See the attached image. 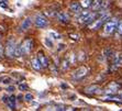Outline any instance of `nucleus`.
Listing matches in <instances>:
<instances>
[{
  "instance_id": "f257e3e1",
  "label": "nucleus",
  "mask_w": 122,
  "mask_h": 111,
  "mask_svg": "<svg viewBox=\"0 0 122 111\" xmlns=\"http://www.w3.org/2000/svg\"><path fill=\"white\" fill-rule=\"evenodd\" d=\"M109 18H110V15H109L108 13H103L101 17H99L98 19H96L94 22L91 23V24H90V29H91V30H98V29H99L100 26H101L102 24L106 22V21L108 20Z\"/></svg>"
},
{
  "instance_id": "f03ea898",
  "label": "nucleus",
  "mask_w": 122,
  "mask_h": 111,
  "mask_svg": "<svg viewBox=\"0 0 122 111\" xmlns=\"http://www.w3.org/2000/svg\"><path fill=\"white\" fill-rule=\"evenodd\" d=\"M15 41H14V39H10V40H8V42H7V45H6V55L7 57H9V58H12V57H14V50H15Z\"/></svg>"
},
{
  "instance_id": "7ed1b4c3",
  "label": "nucleus",
  "mask_w": 122,
  "mask_h": 111,
  "mask_svg": "<svg viewBox=\"0 0 122 111\" xmlns=\"http://www.w3.org/2000/svg\"><path fill=\"white\" fill-rule=\"evenodd\" d=\"M87 74H88V68L85 67V66H81V67H79V68L76 69V71L73 73L71 78H73L74 80H80L81 78H84Z\"/></svg>"
},
{
  "instance_id": "20e7f679",
  "label": "nucleus",
  "mask_w": 122,
  "mask_h": 111,
  "mask_svg": "<svg viewBox=\"0 0 122 111\" xmlns=\"http://www.w3.org/2000/svg\"><path fill=\"white\" fill-rule=\"evenodd\" d=\"M34 24L37 28H46L48 25V21L46 20V18L42 14H36L35 19H34Z\"/></svg>"
},
{
  "instance_id": "39448f33",
  "label": "nucleus",
  "mask_w": 122,
  "mask_h": 111,
  "mask_svg": "<svg viewBox=\"0 0 122 111\" xmlns=\"http://www.w3.org/2000/svg\"><path fill=\"white\" fill-rule=\"evenodd\" d=\"M117 24H118L117 19H112V20L108 21L105 25V32L106 33H108V34L109 33H112V32L114 31V29L117 28Z\"/></svg>"
},
{
  "instance_id": "423d86ee",
  "label": "nucleus",
  "mask_w": 122,
  "mask_h": 111,
  "mask_svg": "<svg viewBox=\"0 0 122 111\" xmlns=\"http://www.w3.org/2000/svg\"><path fill=\"white\" fill-rule=\"evenodd\" d=\"M31 24H32V20H31V18L30 17H26L24 20L21 22V24H20V28H19V32H25V31H28L29 29H30V26H31Z\"/></svg>"
},
{
  "instance_id": "0eeeda50",
  "label": "nucleus",
  "mask_w": 122,
  "mask_h": 111,
  "mask_svg": "<svg viewBox=\"0 0 122 111\" xmlns=\"http://www.w3.org/2000/svg\"><path fill=\"white\" fill-rule=\"evenodd\" d=\"M31 47H32V40L31 39H26V40L23 41V43L21 44V49H22L23 55L28 54L29 52H30V50H31Z\"/></svg>"
},
{
  "instance_id": "6e6552de",
  "label": "nucleus",
  "mask_w": 122,
  "mask_h": 111,
  "mask_svg": "<svg viewBox=\"0 0 122 111\" xmlns=\"http://www.w3.org/2000/svg\"><path fill=\"white\" fill-rule=\"evenodd\" d=\"M100 91V87L97 85H91L85 88V92L87 94H98Z\"/></svg>"
},
{
  "instance_id": "1a4fd4ad",
  "label": "nucleus",
  "mask_w": 122,
  "mask_h": 111,
  "mask_svg": "<svg viewBox=\"0 0 122 111\" xmlns=\"http://www.w3.org/2000/svg\"><path fill=\"white\" fill-rule=\"evenodd\" d=\"M56 18L60 22H63V23L68 22V20H69V15H68L67 13H65V12H60V13H57Z\"/></svg>"
},
{
  "instance_id": "9d476101",
  "label": "nucleus",
  "mask_w": 122,
  "mask_h": 111,
  "mask_svg": "<svg viewBox=\"0 0 122 111\" xmlns=\"http://www.w3.org/2000/svg\"><path fill=\"white\" fill-rule=\"evenodd\" d=\"M69 9H71V11H73L74 13H79V12L81 11V6H80V3H78V2H73V3H71Z\"/></svg>"
},
{
  "instance_id": "9b49d317",
  "label": "nucleus",
  "mask_w": 122,
  "mask_h": 111,
  "mask_svg": "<svg viewBox=\"0 0 122 111\" xmlns=\"http://www.w3.org/2000/svg\"><path fill=\"white\" fill-rule=\"evenodd\" d=\"M37 58H39V61H40V64H41V66H42V67L46 68V67L48 66V61H47V58H46V57L44 56L42 53H40V54H39V57H37Z\"/></svg>"
},
{
  "instance_id": "f8f14e48",
  "label": "nucleus",
  "mask_w": 122,
  "mask_h": 111,
  "mask_svg": "<svg viewBox=\"0 0 122 111\" xmlns=\"http://www.w3.org/2000/svg\"><path fill=\"white\" fill-rule=\"evenodd\" d=\"M7 106H8V108L11 109V110L15 109V97H14V96H10V97H9Z\"/></svg>"
},
{
  "instance_id": "ddd939ff",
  "label": "nucleus",
  "mask_w": 122,
  "mask_h": 111,
  "mask_svg": "<svg viewBox=\"0 0 122 111\" xmlns=\"http://www.w3.org/2000/svg\"><path fill=\"white\" fill-rule=\"evenodd\" d=\"M89 14H90V11H80L79 15L77 17V19H78L79 22H84V21L86 20V18L88 17Z\"/></svg>"
},
{
  "instance_id": "4468645a",
  "label": "nucleus",
  "mask_w": 122,
  "mask_h": 111,
  "mask_svg": "<svg viewBox=\"0 0 122 111\" xmlns=\"http://www.w3.org/2000/svg\"><path fill=\"white\" fill-rule=\"evenodd\" d=\"M31 65H32V67H33L35 71H40V69L42 68V66H41V64H40L39 58H33V60L31 61Z\"/></svg>"
},
{
  "instance_id": "2eb2a0df",
  "label": "nucleus",
  "mask_w": 122,
  "mask_h": 111,
  "mask_svg": "<svg viewBox=\"0 0 122 111\" xmlns=\"http://www.w3.org/2000/svg\"><path fill=\"white\" fill-rule=\"evenodd\" d=\"M14 56H15V57L23 56L22 49H21V44H18V45H15V50H14Z\"/></svg>"
},
{
  "instance_id": "dca6fc26",
  "label": "nucleus",
  "mask_w": 122,
  "mask_h": 111,
  "mask_svg": "<svg viewBox=\"0 0 122 111\" xmlns=\"http://www.w3.org/2000/svg\"><path fill=\"white\" fill-rule=\"evenodd\" d=\"M102 5V0H92V3H91V7L94 10H97V9H100Z\"/></svg>"
},
{
  "instance_id": "f3484780",
  "label": "nucleus",
  "mask_w": 122,
  "mask_h": 111,
  "mask_svg": "<svg viewBox=\"0 0 122 111\" xmlns=\"http://www.w3.org/2000/svg\"><path fill=\"white\" fill-rule=\"evenodd\" d=\"M120 86L119 85H117V84H111V85H109V88H108V92H111V94H112V92H116L117 91V89L119 88Z\"/></svg>"
},
{
  "instance_id": "a211bd4d",
  "label": "nucleus",
  "mask_w": 122,
  "mask_h": 111,
  "mask_svg": "<svg viewBox=\"0 0 122 111\" xmlns=\"http://www.w3.org/2000/svg\"><path fill=\"white\" fill-rule=\"evenodd\" d=\"M91 3H92V0H82L80 6L82 8H89V7H91Z\"/></svg>"
},
{
  "instance_id": "6ab92c4d",
  "label": "nucleus",
  "mask_w": 122,
  "mask_h": 111,
  "mask_svg": "<svg viewBox=\"0 0 122 111\" xmlns=\"http://www.w3.org/2000/svg\"><path fill=\"white\" fill-rule=\"evenodd\" d=\"M44 44H45L47 47H50V49L53 46V42L51 41V39H50V37H45V39H44Z\"/></svg>"
},
{
  "instance_id": "aec40b11",
  "label": "nucleus",
  "mask_w": 122,
  "mask_h": 111,
  "mask_svg": "<svg viewBox=\"0 0 122 111\" xmlns=\"http://www.w3.org/2000/svg\"><path fill=\"white\" fill-rule=\"evenodd\" d=\"M24 100H25V101H32V100H33V95L32 94H25L24 95Z\"/></svg>"
},
{
  "instance_id": "412c9836",
  "label": "nucleus",
  "mask_w": 122,
  "mask_h": 111,
  "mask_svg": "<svg viewBox=\"0 0 122 111\" xmlns=\"http://www.w3.org/2000/svg\"><path fill=\"white\" fill-rule=\"evenodd\" d=\"M18 87H19V89H20L21 91H24L28 89V85H26V84H19Z\"/></svg>"
},
{
  "instance_id": "4be33fe9",
  "label": "nucleus",
  "mask_w": 122,
  "mask_h": 111,
  "mask_svg": "<svg viewBox=\"0 0 122 111\" xmlns=\"http://www.w3.org/2000/svg\"><path fill=\"white\" fill-rule=\"evenodd\" d=\"M12 81V78H10V77H5L2 80V83L3 84H6V85H8V84H11Z\"/></svg>"
},
{
  "instance_id": "5701e85b",
  "label": "nucleus",
  "mask_w": 122,
  "mask_h": 111,
  "mask_svg": "<svg viewBox=\"0 0 122 111\" xmlns=\"http://www.w3.org/2000/svg\"><path fill=\"white\" fill-rule=\"evenodd\" d=\"M0 7H1V8H7L8 5H7V2L5 0H0Z\"/></svg>"
},
{
  "instance_id": "b1692460",
  "label": "nucleus",
  "mask_w": 122,
  "mask_h": 111,
  "mask_svg": "<svg viewBox=\"0 0 122 111\" xmlns=\"http://www.w3.org/2000/svg\"><path fill=\"white\" fill-rule=\"evenodd\" d=\"M105 54H106V56H107V57H110V56H112V54H113V53H112V51H111V50H107V51L105 52Z\"/></svg>"
},
{
  "instance_id": "393cba45",
  "label": "nucleus",
  "mask_w": 122,
  "mask_h": 111,
  "mask_svg": "<svg viewBox=\"0 0 122 111\" xmlns=\"http://www.w3.org/2000/svg\"><path fill=\"white\" fill-rule=\"evenodd\" d=\"M50 34H51L52 36H54V39H61V35L55 33V32H50Z\"/></svg>"
},
{
  "instance_id": "a878e982",
  "label": "nucleus",
  "mask_w": 122,
  "mask_h": 111,
  "mask_svg": "<svg viewBox=\"0 0 122 111\" xmlns=\"http://www.w3.org/2000/svg\"><path fill=\"white\" fill-rule=\"evenodd\" d=\"M14 86H8V87H7V91H8V92H12V91H14Z\"/></svg>"
},
{
  "instance_id": "bb28decb",
  "label": "nucleus",
  "mask_w": 122,
  "mask_h": 111,
  "mask_svg": "<svg viewBox=\"0 0 122 111\" xmlns=\"http://www.w3.org/2000/svg\"><path fill=\"white\" fill-rule=\"evenodd\" d=\"M118 31H119V33L122 35V21L119 23V25H118Z\"/></svg>"
},
{
  "instance_id": "cd10ccee",
  "label": "nucleus",
  "mask_w": 122,
  "mask_h": 111,
  "mask_svg": "<svg viewBox=\"0 0 122 111\" xmlns=\"http://www.w3.org/2000/svg\"><path fill=\"white\" fill-rule=\"evenodd\" d=\"M2 54H3V47L1 45V43H0V58L2 57Z\"/></svg>"
},
{
  "instance_id": "c85d7f7f",
  "label": "nucleus",
  "mask_w": 122,
  "mask_h": 111,
  "mask_svg": "<svg viewBox=\"0 0 122 111\" xmlns=\"http://www.w3.org/2000/svg\"><path fill=\"white\" fill-rule=\"evenodd\" d=\"M8 99H9V97H7V96H3V97H2V99H1V100H2V102H8Z\"/></svg>"
},
{
  "instance_id": "c756f323",
  "label": "nucleus",
  "mask_w": 122,
  "mask_h": 111,
  "mask_svg": "<svg viewBox=\"0 0 122 111\" xmlns=\"http://www.w3.org/2000/svg\"><path fill=\"white\" fill-rule=\"evenodd\" d=\"M65 49V44H60L58 45V51H62V50Z\"/></svg>"
},
{
  "instance_id": "7c9ffc66",
  "label": "nucleus",
  "mask_w": 122,
  "mask_h": 111,
  "mask_svg": "<svg viewBox=\"0 0 122 111\" xmlns=\"http://www.w3.org/2000/svg\"><path fill=\"white\" fill-rule=\"evenodd\" d=\"M3 78H5V77H3V76H0V83H2V80H3Z\"/></svg>"
},
{
  "instance_id": "2f4dec72",
  "label": "nucleus",
  "mask_w": 122,
  "mask_h": 111,
  "mask_svg": "<svg viewBox=\"0 0 122 111\" xmlns=\"http://www.w3.org/2000/svg\"><path fill=\"white\" fill-rule=\"evenodd\" d=\"M62 87H63V88H67V85H65V84H63Z\"/></svg>"
},
{
  "instance_id": "473e14b6",
  "label": "nucleus",
  "mask_w": 122,
  "mask_h": 111,
  "mask_svg": "<svg viewBox=\"0 0 122 111\" xmlns=\"http://www.w3.org/2000/svg\"><path fill=\"white\" fill-rule=\"evenodd\" d=\"M120 97H121V98H122V92H121V94H120Z\"/></svg>"
},
{
  "instance_id": "72a5a7b5",
  "label": "nucleus",
  "mask_w": 122,
  "mask_h": 111,
  "mask_svg": "<svg viewBox=\"0 0 122 111\" xmlns=\"http://www.w3.org/2000/svg\"><path fill=\"white\" fill-rule=\"evenodd\" d=\"M0 41H1V35H0Z\"/></svg>"
}]
</instances>
